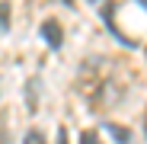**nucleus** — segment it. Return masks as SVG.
Returning a JSON list of instances; mask_svg holds the SVG:
<instances>
[{"mask_svg":"<svg viewBox=\"0 0 147 144\" xmlns=\"http://www.w3.org/2000/svg\"><path fill=\"white\" fill-rule=\"evenodd\" d=\"M80 144H99V135H96V131H83L80 135Z\"/></svg>","mask_w":147,"mask_h":144,"instance_id":"nucleus-5","label":"nucleus"},{"mask_svg":"<svg viewBox=\"0 0 147 144\" xmlns=\"http://www.w3.org/2000/svg\"><path fill=\"white\" fill-rule=\"evenodd\" d=\"M55 144H67V131H64V128H58V138H55Z\"/></svg>","mask_w":147,"mask_h":144,"instance_id":"nucleus-6","label":"nucleus"},{"mask_svg":"<svg viewBox=\"0 0 147 144\" xmlns=\"http://www.w3.org/2000/svg\"><path fill=\"white\" fill-rule=\"evenodd\" d=\"M42 39L51 45V48H61V42H64V32H61V26L55 19H45L42 22Z\"/></svg>","mask_w":147,"mask_h":144,"instance_id":"nucleus-1","label":"nucleus"},{"mask_svg":"<svg viewBox=\"0 0 147 144\" xmlns=\"http://www.w3.org/2000/svg\"><path fill=\"white\" fill-rule=\"evenodd\" d=\"M106 128H109V135H112L118 144H128V141H131V135H128L125 128H121V125H106Z\"/></svg>","mask_w":147,"mask_h":144,"instance_id":"nucleus-2","label":"nucleus"},{"mask_svg":"<svg viewBox=\"0 0 147 144\" xmlns=\"http://www.w3.org/2000/svg\"><path fill=\"white\" fill-rule=\"evenodd\" d=\"M138 3H141V7H147V0H138Z\"/></svg>","mask_w":147,"mask_h":144,"instance_id":"nucleus-7","label":"nucleus"},{"mask_svg":"<svg viewBox=\"0 0 147 144\" xmlns=\"http://www.w3.org/2000/svg\"><path fill=\"white\" fill-rule=\"evenodd\" d=\"M10 29V3H0V32Z\"/></svg>","mask_w":147,"mask_h":144,"instance_id":"nucleus-3","label":"nucleus"},{"mask_svg":"<svg viewBox=\"0 0 147 144\" xmlns=\"http://www.w3.org/2000/svg\"><path fill=\"white\" fill-rule=\"evenodd\" d=\"M22 144H45V135H42L38 128H32V131L26 135V141H22Z\"/></svg>","mask_w":147,"mask_h":144,"instance_id":"nucleus-4","label":"nucleus"}]
</instances>
